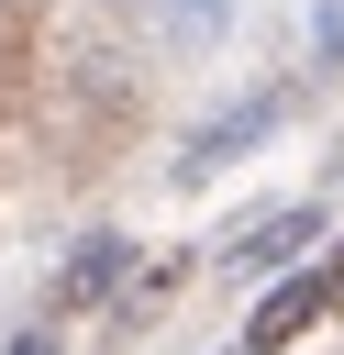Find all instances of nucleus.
Instances as JSON below:
<instances>
[{"instance_id":"39448f33","label":"nucleus","mask_w":344,"mask_h":355,"mask_svg":"<svg viewBox=\"0 0 344 355\" xmlns=\"http://www.w3.org/2000/svg\"><path fill=\"white\" fill-rule=\"evenodd\" d=\"M22 78H33V0H0V111L22 100Z\"/></svg>"},{"instance_id":"f257e3e1","label":"nucleus","mask_w":344,"mask_h":355,"mask_svg":"<svg viewBox=\"0 0 344 355\" xmlns=\"http://www.w3.org/2000/svg\"><path fill=\"white\" fill-rule=\"evenodd\" d=\"M277 122H289V89H255V100H233L222 122H200V133H189V155H178V178L200 189L211 166H233V155H244L255 133H277Z\"/></svg>"},{"instance_id":"423d86ee","label":"nucleus","mask_w":344,"mask_h":355,"mask_svg":"<svg viewBox=\"0 0 344 355\" xmlns=\"http://www.w3.org/2000/svg\"><path fill=\"white\" fill-rule=\"evenodd\" d=\"M211 22H233V0H178V33H211Z\"/></svg>"},{"instance_id":"0eeeda50","label":"nucleus","mask_w":344,"mask_h":355,"mask_svg":"<svg viewBox=\"0 0 344 355\" xmlns=\"http://www.w3.org/2000/svg\"><path fill=\"white\" fill-rule=\"evenodd\" d=\"M11 355H67V344H55V333H22V344H11Z\"/></svg>"},{"instance_id":"f03ea898","label":"nucleus","mask_w":344,"mask_h":355,"mask_svg":"<svg viewBox=\"0 0 344 355\" xmlns=\"http://www.w3.org/2000/svg\"><path fill=\"white\" fill-rule=\"evenodd\" d=\"M333 311V288H322V266H289L266 300H255V322H244V355H277V344H300L311 322Z\"/></svg>"},{"instance_id":"7ed1b4c3","label":"nucleus","mask_w":344,"mask_h":355,"mask_svg":"<svg viewBox=\"0 0 344 355\" xmlns=\"http://www.w3.org/2000/svg\"><path fill=\"white\" fill-rule=\"evenodd\" d=\"M122 277H133V244H122V233H89V244H78L67 266H55V288H44V311H100V300H111Z\"/></svg>"},{"instance_id":"20e7f679","label":"nucleus","mask_w":344,"mask_h":355,"mask_svg":"<svg viewBox=\"0 0 344 355\" xmlns=\"http://www.w3.org/2000/svg\"><path fill=\"white\" fill-rule=\"evenodd\" d=\"M322 233H333V222H322V200H300V211H266V222L233 244V266H255V277H289V266H300Z\"/></svg>"}]
</instances>
